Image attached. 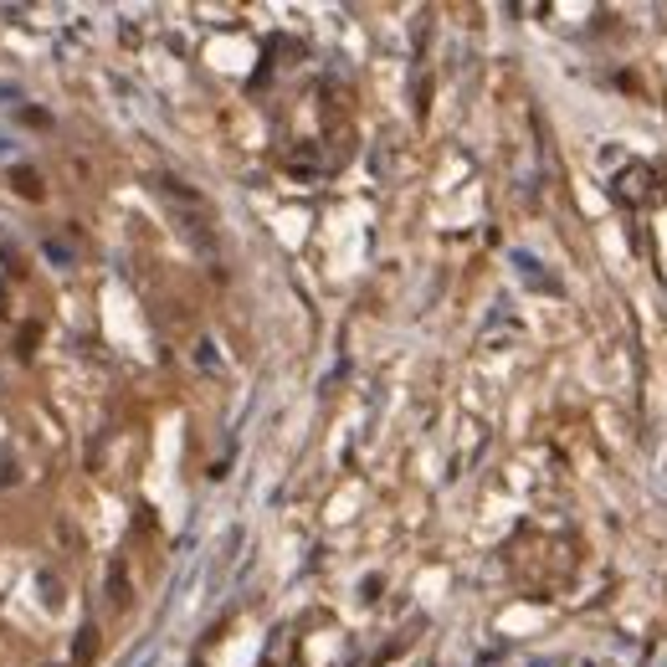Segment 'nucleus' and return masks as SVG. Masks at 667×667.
<instances>
[{"instance_id": "1", "label": "nucleus", "mask_w": 667, "mask_h": 667, "mask_svg": "<svg viewBox=\"0 0 667 667\" xmlns=\"http://www.w3.org/2000/svg\"><path fill=\"white\" fill-rule=\"evenodd\" d=\"M11 185H16V195H26V201H47V185H42V175H36L32 164H16V170H11Z\"/></svg>"}, {"instance_id": "2", "label": "nucleus", "mask_w": 667, "mask_h": 667, "mask_svg": "<svg viewBox=\"0 0 667 667\" xmlns=\"http://www.w3.org/2000/svg\"><path fill=\"white\" fill-rule=\"evenodd\" d=\"M93 657H98V626L88 621L78 632V642H72V667H93Z\"/></svg>"}, {"instance_id": "3", "label": "nucleus", "mask_w": 667, "mask_h": 667, "mask_svg": "<svg viewBox=\"0 0 667 667\" xmlns=\"http://www.w3.org/2000/svg\"><path fill=\"white\" fill-rule=\"evenodd\" d=\"M36 339H42V324H26V329H21V339H16V354H21V360H32V354H36Z\"/></svg>"}, {"instance_id": "4", "label": "nucleus", "mask_w": 667, "mask_h": 667, "mask_svg": "<svg viewBox=\"0 0 667 667\" xmlns=\"http://www.w3.org/2000/svg\"><path fill=\"white\" fill-rule=\"evenodd\" d=\"M113 601L128 606V580H124V565H113Z\"/></svg>"}, {"instance_id": "5", "label": "nucleus", "mask_w": 667, "mask_h": 667, "mask_svg": "<svg viewBox=\"0 0 667 667\" xmlns=\"http://www.w3.org/2000/svg\"><path fill=\"white\" fill-rule=\"evenodd\" d=\"M21 118L32 128H52V113H42V108H21Z\"/></svg>"}, {"instance_id": "6", "label": "nucleus", "mask_w": 667, "mask_h": 667, "mask_svg": "<svg viewBox=\"0 0 667 667\" xmlns=\"http://www.w3.org/2000/svg\"><path fill=\"white\" fill-rule=\"evenodd\" d=\"M11 483H16V467H11L5 457H0V488H11Z\"/></svg>"}]
</instances>
